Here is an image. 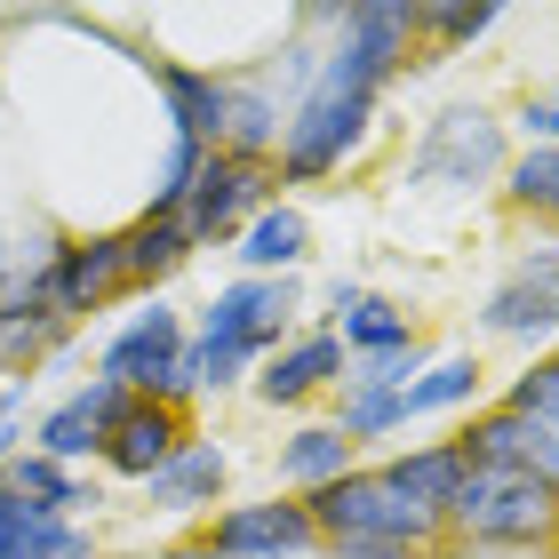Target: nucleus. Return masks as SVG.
Masks as SVG:
<instances>
[{"instance_id": "nucleus-27", "label": "nucleus", "mask_w": 559, "mask_h": 559, "mask_svg": "<svg viewBox=\"0 0 559 559\" xmlns=\"http://www.w3.org/2000/svg\"><path fill=\"white\" fill-rule=\"evenodd\" d=\"M512 129H520V152L527 144H559V105L551 96H527V105L512 112Z\"/></svg>"}, {"instance_id": "nucleus-6", "label": "nucleus", "mask_w": 559, "mask_h": 559, "mask_svg": "<svg viewBox=\"0 0 559 559\" xmlns=\"http://www.w3.org/2000/svg\"><path fill=\"white\" fill-rule=\"evenodd\" d=\"M479 328L503 344H544L559 336V248H520L512 264H503V280L488 296H479Z\"/></svg>"}, {"instance_id": "nucleus-25", "label": "nucleus", "mask_w": 559, "mask_h": 559, "mask_svg": "<svg viewBox=\"0 0 559 559\" xmlns=\"http://www.w3.org/2000/svg\"><path fill=\"white\" fill-rule=\"evenodd\" d=\"M496 0H455V9H431V0H416V40L431 48H472V40H488L496 33Z\"/></svg>"}, {"instance_id": "nucleus-26", "label": "nucleus", "mask_w": 559, "mask_h": 559, "mask_svg": "<svg viewBox=\"0 0 559 559\" xmlns=\"http://www.w3.org/2000/svg\"><path fill=\"white\" fill-rule=\"evenodd\" d=\"M503 408H520L527 424H544L559 440V352H544V360H527L512 384H503Z\"/></svg>"}, {"instance_id": "nucleus-24", "label": "nucleus", "mask_w": 559, "mask_h": 559, "mask_svg": "<svg viewBox=\"0 0 559 559\" xmlns=\"http://www.w3.org/2000/svg\"><path fill=\"white\" fill-rule=\"evenodd\" d=\"M64 527H81V520H64V512H40V503H24L9 479H0V559H33L64 536Z\"/></svg>"}, {"instance_id": "nucleus-23", "label": "nucleus", "mask_w": 559, "mask_h": 559, "mask_svg": "<svg viewBox=\"0 0 559 559\" xmlns=\"http://www.w3.org/2000/svg\"><path fill=\"white\" fill-rule=\"evenodd\" d=\"M503 200H512L520 216H536V224H559V144L512 152V168H503Z\"/></svg>"}, {"instance_id": "nucleus-18", "label": "nucleus", "mask_w": 559, "mask_h": 559, "mask_svg": "<svg viewBox=\"0 0 559 559\" xmlns=\"http://www.w3.org/2000/svg\"><path fill=\"white\" fill-rule=\"evenodd\" d=\"M240 272L248 280H288L304 257H312V224H304V209H288V200H272V209L240 233Z\"/></svg>"}, {"instance_id": "nucleus-19", "label": "nucleus", "mask_w": 559, "mask_h": 559, "mask_svg": "<svg viewBox=\"0 0 559 559\" xmlns=\"http://www.w3.org/2000/svg\"><path fill=\"white\" fill-rule=\"evenodd\" d=\"M344 472H360V448H352L336 424H304V431H288V440H280V479H288L296 496L336 488Z\"/></svg>"}, {"instance_id": "nucleus-7", "label": "nucleus", "mask_w": 559, "mask_h": 559, "mask_svg": "<svg viewBox=\"0 0 559 559\" xmlns=\"http://www.w3.org/2000/svg\"><path fill=\"white\" fill-rule=\"evenodd\" d=\"M185 344H192L185 312H176V304H160V296H144V312L120 328L105 352H96V376H105V384H120L129 400H152V392H160V376L185 360Z\"/></svg>"}, {"instance_id": "nucleus-5", "label": "nucleus", "mask_w": 559, "mask_h": 559, "mask_svg": "<svg viewBox=\"0 0 559 559\" xmlns=\"http://www.w3.org/2000/svg\"><path fill=\"white\" fill-rule=\"evenodd\" d=\"M272 185H280V176H272L264 160H233V152H209V168H200V185H192V200H185V216H176V224L192 233V248L240 240L248 224L272 209Z\"/></svg>"}, {"instance_id": "nucleus-28", "label": "nucleus", "mask_w": 559, "mask_h": 559, "mask_svg": "<svg viewBox=\"0 0 559 559\" xmlns=\"http://www.w3.org/2000/svg\"><path fill=\"white\" fill-rule=\"evenodd\" d=\"M328 559H431V551H408V544H328Z\"/></svg>"}, {"instance_id": "nucleus-29", "label": "nucleus", "mask_w": 559, "mask_h": 559, "mask_svg": "<svg viewBox=\"0 0 559 559\" xmlns=\"http://www.w3.org/2000/svg\"><path fill=\"white\" fill-rule=\"evenodd\" d=\"M33 559H96V536H88V527H64V536L48 551H33Z\"/></svg>"}, {"instance_id": "nucleus-16", "label": "nucleus", "mask_w": 559, "mask_h": 559, "mask_svg": "<svg viewBox=\"0 0 559 559\" xmlns=\"http://www.w3.org/2000/svg\"><path fill=\"white\" fill-rule=\"evenodd\" d=\"M280 136H288V105L264 81H224V144L233 160H280Z\"/></svg>"}, {"instance_id": "nucleus-1", "label": "nucleus", "mask_w": 559, "mask_h": 559, "mask_svg": "<svg viewBox=\"0 0 559 559\" xmlns=\"http://www.w3.org/2000/svg\"><path fill=\"white\" fill-rule=\"evenodd\" d=\"M304 512H312L320 544H408V551H431L448 536V520H431L424 503H408L384 472H368V464L344 472L336 488L304 496Z\"/></svg>"}, {"instance_id": "nucleus-14", "label": "nucleus", "mask_w": 559, "mask_h": 559, "mask_svg": "<svg viewBox=\"0 0 559 559\" xmlns=\"http://www.w3.org/2000/svg\"><path fill=\"white\" fill-rule=\"evenodd\" d=\"M376 472H384L408 503H424L431 520H448V512H455V496H464V479H472L479 464H472V448H464V440H424V448L392 455V464H376Z\"/></svg>"}, {"instance_id": "nucleus-10", "label": "nucleus", "mask_w": 559, "mask_h": 559, "mask_svg": "<svg viewBox=\"0 0 559 559\" xmlns=\"http://www.w3.org/2000/svg\"><path fill=\"white\" fill-rule=\"evenodd\" d=\"M455 440L472 448L479 472H527V479H544V488L559 496V440L544 424H527L520 408H503V400H496V408H479Z\"/></svg>"}, {"instance_id": "nucleus-9", "label": "nucleus", "mask_w": 559, "mask_h": 559, "mask_svg": "<svg viewBox=\"0 0 559 559\" xmlns=\"http://www.w3.org/2000/svg\"><path fill=\"white\" fill-rule=\"evenodd\" d=\"M120 416H129V392L105 384V376H88V384H72L57 408L33 424V448L81 472V455H105V440H112V424H120Z\"/></svg>"}, {"instance_id": "nucleus-31", "label": "nucleus", "mask_w": 559, "mask_h": 559, "mask_svg": "<svg viewBox=\"0 0 559 559\" xmlns=\"http://www.w3.org/2000/svg\"><path fill=\"white\" fill-rule=\"evenodd\" d=\"M160 559H224V551H216L209 536H200V544H176V551H160Z\"/></svg>"}, {"instance_id": "nucleus-11", "label": "nucleus", "mask_w": 559, "mask_h": 559, "mask_svg": "<svg viewBox=\"0 0 559 559\" xmlns=\"http://www.w3.org/2000/svg\"><path fill=\"white\" fill-rule=\"evenodd\" d=\"M344 376H352L344 336H336V328H312V336L280 344L272 360L257 368V400H264V408H304V400H320V392H344Z\"/></svg>"}, {"instance_id": "nucleus-13", "label": "nucleus", "mask_w": 559, "mask_h": 559, "mask_svg": "<svg viewBox=\"0 0 559 559\" xmlns=\"http://www.w3.org/2000/svg\"><path fill=\"white\" fill-rule=\"evenodd\" d=\"M224 488H233V455H224L216 440H185L160 472L144 479V503L152 512H216Z\"/></svg>"}, {"instance_id": "nucleus-30", "label": "nucleus", "mask_w": 559, "mask_h": 559, "mask_svg": "<svg viewBox=\"0 0 559 559\" xmlns=\"http://www.w3.org/2000/svg\"><path fill=\"white\" fill-rule=\"evenodd\" d=\"M9 288H16V248H9V233H0V304H9Z\"/></svg>"}, {"instance_id": "nucleus-21", "label": "nucleus", "mask_w": 559, "mask_h": 559, "mask_svg": "<svg viewBox=\"0 0 559 559\" xmlns=\"http://www.w3.org/2000/svg\"><path fill=\"white\" fill-rule=\"evenodd\" d=\"M400 408H408V424H416V416H455V408H472V416H479V360H472V352L424 360V376H416L408 392H400Z\"/></svg>"}, {"instance_id": "nucleus-2", "label": "nucleus", "mask_w": 559, "mask_h": 559, "mask_svg": "<svg viewBox=\"0 0 559 559\" xmlns=\"http://www.w3.org/2000/svg\"><path fill=\"white\" fill-rule=\"evenodd\" d=\"M503 168H512V144H503V120L488 105H440L408 152V185L424 192H479L503 185Z\"/></svg>"}, {"instance_id": "nucleus-12", "label": "nucleus", "mask_w": 559, "mask_h": 559, "mask_svg": "<svg viewBox=\"0 0 559 559\" xmlns=\"http://www.w3.org/2000/svg\"><path fill=\"white\" fill-rule=\"evenodd\" d=\"M185 440H192V431H185L176 408H160V400H129V416L112 424V440H105L96 464H105V479H136V488H144V479L160 472Z\"/></svg>"}, {"instance_id": "nucleus-15", "label": "nucleus", "mask_w": 559, "mask_h": 559, "mask_svg": "<svg viewBox=\"0 0 559 559\" xmlns=\"http://www.w3.org/2000/svg\"><path fill=\"white\" fill-rule=\"evenodd\" d=\"M152 81H160V105H168V129L192 136V144H224V72L209 64H176V57H152Z\"/></svg>"}, {"instance_id": "nucleus-3", "label": "nucleus", "mask_w": 559, "mask_h": 559, "mask_svg": "<svg viewBox=\"0 0 559 559\" xmlns=\"http://www.w3.org/2000/svg\"><path fill=\"white\" fill-rule=\"evenodd\" d=\"M296 312H304V288H296V272L288 280H233V288H216L209 304H200V320H192V344H209V352H233V360L248 368H264L280 344H296Z\"/></svg>"}, {"instance_id": "nucleus-22", "label": "nucleus", "mask_w": 559, "mask_h": 559, "mask_svg": "<svg viewBox=\"0 0 559 559\" xmlns=\"http://www.w3.org/2000/svg\"><path fill=\"white\" fill-rule=\"evenodd\" d=\"M328 424H336L352 448H368V440H392V431L408 424V408H400V392H392V384H360V376H344L336 416H328Z\"/></svg>"}, {"instance_id": "nucleus-8", "label": "nucleus", "mask_w": 559, "mask_h": 559, "mask_svg": "<svg viewBox=\"0 0 559 559\" xmlns=\"http://www.w3.org/2000/svg\"><path fill=\"white\" fill-rule=\"evenodd\" d=\"M209 544L224 559H304V551H328L304 496H272V503H224Z\"/></svg>"}, {"instance_id": "nucleus-20", "label": "nucleus", "mask_w": 559, "mask_h": 559, "mask_svg": "<svg viewBox=\"0 0 559 559\" xmlns=\"http://www.w3.org/2000/svg\"><path fill=\"white\" fill-rule=\"evenodd\" d=\"M200 257L192 248V233L176 216H136L129 233H120V264H129V288H144V296H160V280H176Z\"/></svg>"}, {"instance_id": "nucleus-17", "label": "nucleus", "mask_w": 559, "mask_h": 559, "mask_svg": "<svg viewBox=\"0 0 559 559\" xmlns=\"http://www.w3.org/2000/svg\"><path fill=\"white\" fill-rule=\"evenodd\" d=\"M336 336H344V352L352 360H384V352H400V344H416V320L400 312L392 296H368V288H352V280H336Z\"/></svg>"}, {"instance_id": "nucleus-4", "label": "nucleus", "mask_w": 559, "mask_h": 559, "mask_svg": "<svg viewBox=\"0 0 559 559\" xmlns=\"http://www.w3.org/2000/svg\"><path fill=\"white\" fill-rule=\"evenodd\" d=\"M551 527H559V496L527 472H472L448 512V536L488 544V551H536L551 544Z\"/></svg>"}, {"instance_id": "nucleus-32", "label": "nucleus", "mask_w": 559, "mask_h": 559, "mask_svg": "<svg viewBox=\"0 0 559 559\" xmlns=\"http://www.w3.org/2000/svg\"><path fill=\"white\" fill-rule=\"evenodd\" d=\"M551 105H559V81H551Z\"/></svg>"}]
</instances>
